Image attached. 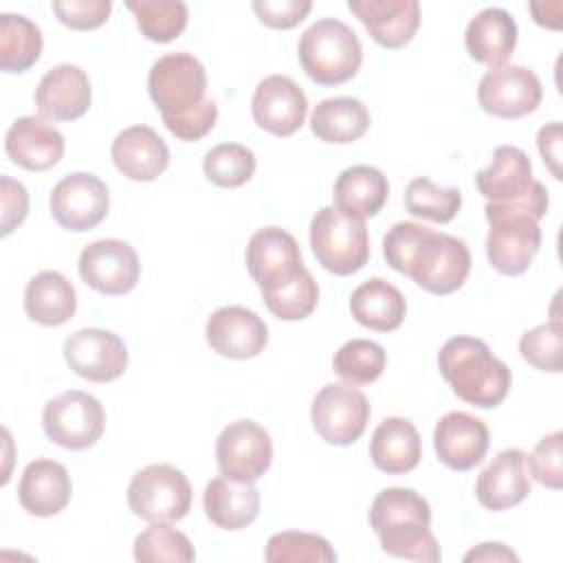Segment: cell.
Masks as SVG:
<instances>
[{
  "label": "cell",
  "instance_id": "bcb514c9",
  "mask_svg": "<svg viewBox=\"0 0 563 563\" xmlns=\"http://www.w3.org/2000/svg\"><path fill=\"white\" fill-rule=\"evenodd\" d=\"M310 0H255L253 11L271 29H292L310 13Z\"/></svg>",
  "mask_w": 563,
  "mask_h": 563
},
{
  "label": "cell",
  "instance_id": "d4e9b609",
  "mask_svg": "<svg viewBox=\"0 0 563 563\" xmlns=\"http://www.w3.org/2000/svg\"><path fill=\"white\" fill-rule=\"evenodd\" d=\"M70 495L73 484L64 464L48 457H37L22 471L18 499L29 515L53 517L68 506Z\"/></svg>",
  "mask_w": 563,
  "mask_h": 563
},
{
  "label": "cell",
  "instance_id": "b9f144b4",
  "mask_svg": "<svg viewBox=\"0 0 563 563\" xmlns=\"http://www.w3.org/2000/svg\"><path fill=\"white\" fill-rule=\"evenodd\" d=\"M561 345H563V328L559 319L545 321L528 330L519 341L521 358L541 372H561Z\"/></svg>",
  "mask_w": 563,
  "mask_h": 563
},
{
  "label": "cell",
  "instance_id": "7bdbcfd3",
  "mask_svg": "<svg viewBox=\"0 0 563 563\" xmlns=\"http://www.w3.org/2000/svg\"><path fill=\"white\" fill-rule=\"evenodd\" d=\"M528 473L545 488L559 490L563 486V431L543 435L530 455H526Z\"/></svg>",
  "mask_w": 563,
  "mask_h": 563
},
{
  "label": "cell",
  "instance_id": "8fae6325",
  "mask_svg": "<svg viewBox=\"0 0 563 563\" xmlns=\"http://www.w3.org/2000/svg\"><path fill=\"white\" fill-rule=\"evenodd\" d=\"M216 462L231 479L257 482L273 462L271 433L255 420L229 422L216 440Z\"/></svg>",
  "mask_w": 563,
  "mask_h": 563
},
{
  "label": "cell",
  "instance_id": "74e56055",
  "mask_svg": "<svg viewBox=\"0 0 563 563\" xmlns=\"http://www.w3.org/2000/svg\"><path fill=\"white\" fill-rule=\"evenodd\" d=\"M387 365V354L383 345L369 339H352L343 343L332 358L334 372L350 385L374 383Z\"/></svg>",
  "mask_w": 563,
  "mask_h": 563
},
{
  "label": "cell",
  "instance_id": "277c9868",
  "mask_svg": "<svg viewBox=\"0 0 563 563\" xmlns=\"http://www.w3.org/2000/svg\"><path fill=\"white\" fill-rule=\"evenodd\" d=\"M438 367L453 394L479 409H493L508 396L512 374L490 347L475 336H453L438 352Z\"/></svg>",
  "mask_w": 563,
  "mask_h": 563
},
{
  "label": "cell",
  "instance_id": "484cf974",
  "mask_svg": "<svg viewBox=\"0 0 563 563\" xmlns=\"http://www.w3.org/2000/svg\"><path fill=\"white\" fill-rule=\"evenodd\" d=\"M539 180L532 178V163L521 147L499 145L488 167L475 174V185L488 202L506 205L526 198Z\"/></svg>",
  "mask_w": 563,
  "mask_h": 563
},
{
  "label": "cell",
  "instance_id": "d590c367",
  "mask_svg": "<svg viewBox=\"0 0 563 563\" xmlns=\"http://www.w3.org/2000/svg\"><path fill=\"white\" fill-rule=\"evenodd\" d=\"M462 207V194L457 187H440L427 176L413 178L405 189V209L431 222H451Z\"/></svg>",
  "mask_w": 563,
  "mask_h": 563
},
{
  "label": "cell",
  "instance_id": "ee69618b",
  "mask_svg": "<svg viewBox=\"0 0 563 563\" xmlns=\"http://www.w3.org/2000/svg\"><path fill=\"white\" fill-rule=\"evenodd\" d=\"M53 11L62 24H66L73 31H92L101 26L110 11V0H66V2H53Z\"/></svg>",
  "mask_w": 563,
  "mask_h": 563
},
{
  "label": "cell",
  "instance_id": "9c48e42d",
  "mask_svg": "<svg viewBox=\"0 0 563 563\" xmlns=\"http://www.w3.org/2000/svg\"><path fill=\"white\" fill-rule=\"evenodd\" d=\"M42 427L57 446L84 451L95 446L103 435L106 411L95 396L81 389H68L44 405Z\"/></svg>",
  "mask_w": 563,
  "mask_h": 563
},
{
  "label": "cell",
  "instance_id": "30bf717a",
  "mask_svg": "<svg viewBox=\"0 0 563 563\" xmlns=\"http://www.w3.org/2000/svg\"><path fill=\"white\" fill-rule=\"evenodd\" d=\"M367 396L350 383L323 385L310 407V420L321 440L334 446L356 442L369 422Z\"/></svg>",
  "mask_w": 563,
  "mask_h": 563
},
{
  "label": "cell",
  "instance_id": "4dcf8cb0",
  "mask_svg": "<svg viewBox=\"0 0 563 563\" xmlns=\"http://www.w3.org/2000/svg\"><path fill=\"white\" fill-rule=\"evenodd\" d=\"M75 286L59 271H40L24 288V312L42 325H62L75 317Z\"/></svg>",
  "mask_w": 563,
  "mask_h": 563
},
{
  "label": "cell",
  "instance_id": "f35d334b",
  "mask_svg": "<svg viewBox=\"0 0 563 563\" xmlns=\"http://www.w3.org/2000/svg\"><path fill=\"white\" fill-rule=\"evenodd\" d=\"M134 559L141 563H189L196 559V552L185 532L161 521L136 534Z\"/></svg>",
  "mask_w": 563,
  "mask_h": 563
},
{
  "label": "cell",
  "instance_id": "f6af8a7d",
  "mask_svg": "<svg viewBox=\"0 0 563 563\" xmlns=\"http://www.w3.org/2000/svg\"><path fill=\"white\" fill-rule=\"evenodd\" d=\"M218 121V106L213 99H205L200 106L185 114L163 117L165 128L180 141H198L207 136Z\"/></svg>",
  "mask_w": 563,
  "mask_h": 563
},
{
  "label": "cell",
  "instance_id": "7a4b0ae2",
  "mask_svg": "<svg viewBox=\"0 0 563 563\" xmlns=\"http://www.w3.org/2000/svg\"><path fill=\"white\" fill-rule=\"evenodd\" d=\"M550 205L543 183L521 200L497 205L486 202L484 216L490 224L486 235V257L490 266L501 275H521L532 264L541 246L539 220Z\"/></svg>",
  "mask_w": 563,
  "mask_h": 563
},
{
  "label": "cell",
  "instance_id": "e0dca14e",
  "mask_svg": "<svg viewBox=\"0 0 563 563\" xmlns=\"http://www.w3.org/2000/svg\"><path fill=\"white\" fill-rule=\"evenodd\" d=\"M253 121L275 134L290 136L295 134L308 114L306 92L286 75H268L264 77L251 99Z\"/></svg>",
  "mask_w": 563,
  "mask_h": 563
},
{
  "label": "cell",
  "instance_id": "3957f363",
  "mask_svg": "<svg viewBox=\"0 0 563 563\" xmlns=\"http://www.w3.org/2000/svg\"><path fill=\"white\" fill-rule=\"evenodd\" d=\"M369 526L374 528L383 552L391 556L429 563L442 559L440 545L429 530V501L413 488H383L369 506Z\"/></svg>",
  "mask_w": 563,
  "mask_h": 563
},
{
  "label": "cell",
  "instance_id": "4316f807",
  "mask_svg": "<svg viewBox=\"0 0 563 563\" xmlns=\"http://www.w3.org/2000/svg\"><path fill=\"white\" fill-rule=\"evenodd\" d=\"M464 46L475 62L486 64L488 68L506 66L508 57L517 46L515 18L499 7L482 9L466 24Z\"/></svg>",
  "mask_w": 563,
  "mask_h": 563
},
{
  "label": "cell",
  "instance_id": "ab89813d",
  "mask_svg": "<svg viewBox=\"0 0 563 563\" xmlns=\"http://www.w3.org/2000/svg\"><path fill=\"white\" fill-rule=\"evenodd\" d=\"M205 176L227 189L242 187L255 174V154L242 143H220L205 154Z\"/></svg>",
  "mask_w": 563,
  "mask_h": 563
},
{
  "label": "cell",
  "instance_id": "1f68e13d",
  "mask_svg": "<svg viewBox=\"0 0 563 563\" xmlns=\"http://www.w3.org/2000/svg\"><path fill=\"white\" fill-rule=\"evenodd\" d=\"M350 310L363 328L391 332L400 328L407 312V301L394 284L383 277H372L352 290Z\"/></svg>",
  "mask_w": 563,
  "mask_h": 563
},
{
  "label": "cell",
  "instance_id": "cb8c5ba5",
  "mask_svg": "<svg viewBox=\"0 0 563 563\" xmlns=\"http://www.w3.org/2000/svg\"><path fill=\"white\" fill-rule=\"evenodd\" d=\"M112 163L130 180L150 183L169 165L167 143L150 125H130L112 141Z\"/></svg>",
  "mask_w": 563,
  "mask_h": 563
},
{
  "label": "cell",
  "instance_id": "7dc6e473",
  "mask_svg": "<svg viewBox=\"0 0 563 563\" xmlns=\"http://www.w3.org/2000/svg\"><path fill=\"white\" fill-rule=\"evenodd\" d=\"M0 198H2V220L0 233L9 235L15 227H20L29 213V194L20 180L9 176H0Z\"/></svg>",
  "mask_w": 563,
  "mask_h": 563
},
{
  "label": "cell",
  "instance_id": "44dd1931",
  "mask_svg": "<svg viewBox=\"0 0 563 563\" xmlns=\"http://www.w3.org/2000/svg\"><path fill=\"white\" fill-rule=\"evenodd\" d=\"M530 473L521 449H504L479 473L475 484L477 501L493 510H508L530 495Z\"/></svg>",
  "mask_w": 563,
  "mask_h": 563
},
{
  "label": "cell",
  "instance_id": "5bb4252c",
  "mask_svg": "<svg viewBox=\"0 0 563 563\" xmlns=\"http://www.w3.org/2000/svg\"><path fill=\"white\" fill-rule=\"evenodd\" d=\"M543 88L539 77L519 64L490 68L477 86V101L484 112L499 119H519L534 112L541 103Z\"/></svg>",
  "mask_w": 563,
  "mask_h": 563
},
{
  "label": "cell",
  "instance_id": "ac0fdd59",
  "mask_svg": "<svg viewBox=\"0 0 563 563\" xmlns=\"http://www.w3.org/2000/svg\"><path fill=\"white\" fill-rule=\"evenodd\" d=\"M207 343L224 358H253L268 343L266 323L244 306H222L207 319Z\"/></svg>",
  "mask_w": 563,
  "mask_h": 563
},
{
  "label": "cell",
  "instance_id": "836d02e7",
  "mask_svg": "<svg viewBox=\"0 0 563 563\" xmlns=\"http://www.w3.org/2000/svg\"><path fill=\"white\" fill-rule=\"evenodd\" d=\"M42 31L24 15H0V68L4 73H24L42 55Z\"/></svg>",
  "mask_w": 563,
  "mask_h": 563
},
{
  "label": "cell",
  "instance_id": "d6986e66",
  "mask_svg": "<svg viewBox=\"0 0 563 563\" xmlns=\"http://www.w3.org/2000/svg\"><path fill=\"white\" fill-rule=\"evenodd\" d=\"M490 433L484 420L466 411H449L433 429L438 460L453 471L477 466L488 451Z\"/></svg>",
  "mask_w": 563,
  "mask_h": 563
},
{
  "label": "cell",
  "instance_id": "c3c4849f",
  "mask_svg": "<svg viewBox=\"0 0 563 563\" xmlns=\"http://www.w3.org/2000/svg\"><path fill=\"white\" fill-rule=\"evenodd\" d=\"M537 147L550 167L552 176L561 180V123L552 121L537 132Z\"/></svg>",
  "mask_w": 563,
  "mask_h": 563
},
{
  "label": "cell",
  "instance_id": "4fadbf2b",
  "mask_svg": "<svg viewBox=\"0 0 563 563\" xmlns=\"http://www.w3.org/2000/svg\"><path fill=\"white\" fill-rule=\"evenodd\" d=\"M77 268L92 290L108 297L130 292L141 277V262L134 246L117 238L97 240L84 246Z\"/></svg>",
  "mask_w": 563,
  "mask_h": 563
},
{
  "label": "cell",
  "instance_id": "f1b7e54d",
  "mask_svg": "<svg viewBox=\"0 0 563 563\" xmlns=\"http://www.w3.org/2000/svg\"><path fill=\"white\" fill-rule=\"evenodd\" d=\"M369 457L387 475L413 471L422 457V442L413 422L400 416L385 418L372 433Z\"/></svg>",
  "mask_w": 563,
  "mask_h": 563
},
{
  "label": "cell",
  "instance_id": "9a60e30c",
  "mask_svg": "<svg viewBox=\"0 0 563 563\" xmlns=\"http://www.w3.org/2000/svg\"><path fill=\"white\" fill-rule=\"evenodd\" d=\"M246 268L264 295L295 279L306 266L299 244L288 231L264 227L246 244Z\"/></svg>",
  "mask_w": 563,
  "mask_h": 563
},
{
  "label": "cell",
  "instance_id": "8992f818",
  "mask_svg": "<svg viewBox=\"0 0 563 563\" xmlns=\"http://www.w3.org/2000/svg\"><path fill=\"white\" fill-rule=\"evenodd\" d=\"M310 246L317 262L334 275H352L369 260L367 227L336 207H321L310 220Z\"/></svg>",
  "mask_w": 563,
  "mask_h": 563
},
{
  "label": "cell",
  "instance_id": "8d00e7d4",
  "mask_svg": "<svg viewBox=\"0 0 563 563\" xmlns=\"http://www.w3.org/2000/svg\"><path fill=\"white\" fill-rule=\"evenodd\" d=\"M268 563H334L336 552L328 539L312 532H275L264 550Z\"/></svg>",
  "mask_w": 563,
  "mask_h": 563
},
{
  "label": "cell",
  "instance_id": "60d3db41",
  "mask_svg": "<svg viewBox=\"0 0 563 563\" xmlns=\"http://www.w3.org/2000/svg\"><path fill=\"white\" fill-rule=\"evenodd\" d=\"M266 308L282 321H301L312 314L319 303V286L308 268H303L288 284L264 292Z\"/></svg>",
  "mask_w": 563,
  "mask_h": 563
},
{
  "label": "cell",
  "instance_id": "d6a6232c",
  "mask_svg": "<svg viewBox=\"0 0 563 563\" xmlns=\"http://www.w3.org/2000/svg\"><path fill=\"white\" fill-rule=\"evenodd\" d=\"M369 128V110L354 97H328L310 114V130L325 143L347 145L358 141Z\"/></svg>",
  "mask_w": 563,
  "mask_h": 563
},
{
  "label": "cell",
  "instance_id": "ba28073f",
  "mask_svg": "<svg viewBox=\"0 0 563 563\" xmlns=\"http://www.w3.org/2000/svg\"><path fill=\"white\" fill-rule=\"evenodd\" d=\"M147 92L163 117L185 114L207 99L205 66L191 53H167L152 64Z\"/></svg>",
  "mask_w": 563,
  "mask_h": 563
},
{
  "label": "cell",
  "instance_id": "ffe728a7",
  "mask_svg": "<svg viewBox=\"0 0 563 563\" xmlns=\"http://www.w3.org/2000/svg\"><path fill=\"white\" fill-rule=\"evenodd\" d=\"M90 79L75 64L51 68L35 88V106L42 119L75 121L90 108Z\"/></svg>",
  "mask_w": 563,
  "mask_h": 563
},
{
  "label": "cell",
  "instance_id": "2e32d148",
  "mask_svg": "<svg viewBox=\"0 0 563 563\" xmlns=\"http://www.w3.org/2000/svg\"><path fill=\"white\" fill-rule=\"evenodd\" d=\"M64 361L81 378L92 383H110L128 367V347L123 339L110 330L81 328L64 341Z\"/></svg>",
  "mask_w": 563,
  "mask_h": 563
},
{
  "label": "cell",
  "instance_id": "7402d4cb",
  "mask_svg": "<svg viewBox=\"0 0 563 563\" xmlns=\"http://www.w3.org/2000/svg\"><path fill=\"white\" fill-rule=\"evenodd\" d=\"M4 150L11 163L29 172H46L62 161L64 136L42 117L29 114L11 123L4 136Z\"/></svg>",
  "mask_w": 563,
  "mask_h": 563
},
{
  "label": "cell",
  "instance_id": "f546056e",
  "mask_svg": "<svg viewBox=\"0 0 563 563\" xmlns=\"http://www.w3.org/2000/svg\"><path fill=\"white\" fill-rule=\"evenodd\" d=\"M389 183L385 174L372 165H352L334 180L332 198L341 213L350 218H374L387 202Z\"/></svg>",
  "mask_w": 563,
  "mask_h": 563
},
{
  "label": "cell",
  "instance_id": "681fc988",
  "mask_svg": "<svg viewBox=\"0 0 563 563\" xmlns=\"http://www.w3.org/2000/svg\"><path fill=\"white\" fill-rule=\"evenodd\" d=\"M464 561H519V556L504 543H479L464 554Z\"/></svg>",
  "mask_w": 563,
  "mask_h": 563
},
{
  "label": "cell",
  "instance_id": "83f0119b",
  "mask_svg": "<svg viewBox=\"0 0 563 563\" xmlns=\"http://www.w3.org/2000/svg\"><path fill=\"white\" fill-rule=\"evenodd\" d=\"M202 508L207 519L222 530H242L260 515V490L253 482L213 477L205 486Z\"/></svg>",
  "mask_w": 563,
  "mask_h": 563
},
{
  "label": "cell",
  "instance_id": "52a82bcc",
  "mask_svg": "<svg viewBox=\"0 0 563 563\" xmlns=\"http://www.w3.org/2000/svg\"><path fill=\"white\" fill-rule=\"evenodd\" d=\"M128 506L150 523L178 521L191 508V484L172 464H150L130 479Z\"/></svg>",
  "mask_w": 563,
  "mask_h": 563
},
{
  "label": "cell",
  "instance_id": "7c38bea8",
  "mask_svg": "<svg viewBox=\"0 0 563 563\" xmlns=\"http://www.w3.org/2000/svg\"><path fill=\"white\" fill-rule=\"evenodd\" d=\"M51 216L66 231L95 229L110 209V194L106 183L88 172L64 176L51 191Z\"/></svg>",
  "mask_w": 563,
  "mask_h": 563
},
{
  "label": "cell",
  "instance_id": "6da1fadb",
  "mask_svg": "<svg viewBox=\"0 0 563 563\" xmlns=\"http://www.w3.org/2000/svg\"><path fill=\"white\" fill-rule=\"evenodd\" d=\"M383 255L394 271L433 295L455 292L471 273V251L462 238L418 222H396L383 238Z\"/></svg>",
  "mask_w": 563,
  "mask_h": 563
},
{
  "label": "cell",
  "instance_id": "e575fe53",
  "mask_svg": "<svg viewBox=\"0 0 563 563\" xmlns=\"http://www.w3.org/2000/svg\"><path fill=\"white\" fill-rule=\"evenodd\" d=\"M141 33L158 44L176 40L187 26V4L180 0H128Z\"/></svg>",
  "mask_w": 563,
  "mask_h": 563
},
{
  "label": "cell",
  "instance_id": "603a6c76",
  "mask_svg": "<svg viewBox=\"0 0 563 563\" xmlns=\"http://www.w3.org/2000/svg\"><path fill=\"white\" fill-rule=\"evenodd\" d=\"M347 9L383 48H402L420 26V4L416 0H350Z\"/></svg>",
  "mask_w": 563,
  "mask_h": 563
},
{
  "label": "cell",
  "instance_id": "5b68a950",
  "mask_svg": "<svg viewBox=\"0 0 563 563\" xmlns=\"http://www.w3.org/2000/svg\"><path fill=\"white\" fill-rule=\"evenodd\" d=\"M303 73L319 86H339L350 81L363 62L358 35L336 18L312 22L297 46Z\"/></svg>",
  "mask_w": 563,
  "mask_h": 563
}]
</instances>
